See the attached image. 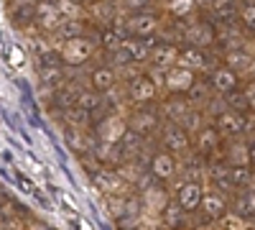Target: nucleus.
<instances>
[{
  "instance_id": "6e6552de",
  "label": "nucleus",
  "mask_w": 255,
  "mask_h": 230,
  "mask_svg": "<svg viewBox=\"0 0 255 230\" xmlns=\"http://www.w3.org/2000/svg\"><path fill=\"white\" fill-rule=\"evenodd\" d=\"M220 131L227 133V136H240V133L245 131V118H243L238 110L222 113V115H220Z\"/></svg>"
},
{
  "instance_id": "cd10ccee",
  "label": "nucleus",
  "mask_w": 255,
  "mask_h": 230,
  "mask_svg": "<svg viewBox=\"0 0 255 230\" xmlns=\"http://www.w3.org/2000/svg\"><path fill=\"white\" fill-rule=\"evenodd\" d=\"M181 213H184V210H181L179 202H176V205H174V202L166 205V210H163V223H166V225H179V223H181Z\"/></svg>"
},
{
  "instance_id": "7ed1b4c3",
  "label": "nucleus",
  "mask_w": 255,
  "mask_h": 230,
  "mask_svg": "<svg viewBox=\"0 0 255 230\" xmlns=\"http://www.w3.org/2000/svg\"><path fill=\"white\" fill-rule=\"evenodd\" d=\"M202 184L199 182H186L181 190H179V205L184 213H194L197 207L202 205Z\"/></svg>"
},
{
  "instance_id": "9b49d317",
  "label": "nucleus",
  "mask_w": 255,
  "mask_h": 230,
  "mask_svg": "<svg viewBox=\"0 0 255 230\" xmlns=\"http://www.w3.org/2000/svg\"><path fill=\"white\" fill-rule=\"evenodd\" d=\"M92 85H95L97 92H108V90H113V85H115V72H113L110 67H100V69H95V72H92Z\"/></svg>"
},
{
  "instance_id": "f03ea898",
  "label": "nucleus",
  "mask_w": 255,
  "mask_h": 230,
  "mask_svg": "<svg viewBox=\"0 0 255 230\" xmlns=\"http://www.w3.org/2000/svg\"><path fill=\"white\" fill-rule=\"evenodd\" d=\"M33 15L44 28H56L61 23V10L54 0H38L36 8H33Z\"/></svg>"
},
{
  "instance_id": "6ab92c4d",
  "label": "nucleus",
  "mask_w": 255,
  "mask_h": 230,
  "mask_svg": "<svg viewBox=\"0 0 255 230\" xmlns=\"http://www.w3.org/2000/svg\"><path fill=\"white\" fill-rule=\"evenodd\" d=\"M100 92H92V90H82L79 95H77V102H74V105H79V108H84V110H97L100 108Z\"/></svg>"
},
{
  "instance_id": "a878e982",
  "label": "nucleus",
  "mask_w": 255,
  "mask_h": 230,
  "mask_svg": "<svg viewBox=\"0 0 255 230\" xmlns=\"http://www.w3.org/2000/svg\"><path fill=\"white\" fill-rule=\"evenodd\" d=\"M69 113H67V118H69V123L72 125H87L90 123V113L84 110V108H79V105H72V108H67Z\"/></svg>"
},
{
  "instance_id": "20e7f679",
  "label": "nucleus",
  "mask_w": 255,
  "mask_h": 230,
  "mask_svg": "<svg viewBox=\"0 0 255 230\" xmlns=\"http://www.w3.org/2000/svg\"><path fill=\"white\" fill-rule=\"evenodd\" d=\"M194 82V74H191L189 67H168V74H166V85L171 87L174 92H186Z\"/></svg>"
},
{
  "instance_id": "9d476101",
  "label": "nucleus",
  "mask_w": 255,
  "mask_h": 230,
  "mask_svg": "<svg viewBox=\"0 0 255 230\" xmlns=\"http://www.w3.org/2000/svg\"><path fill=\"white\" fill-rule=\"evenodd\" d=\"M130 125H133V133L145 136V133H151V131L156 128V115H153L151 110H140V113H135V115H133Z\"/></svg>"
},
{
  "instance_id": "58836bf2",
  "label": "nucleus",
  "mask_w": 255,
  "mask_h": 230,
  "mask_svg": "<svg viewBox=\"0 0 255 230\" xmlns=\"http://www.w3.org/2000/svg\"><path fill=\"white\" fill-rule=\"evenodd\" d=\"M148 3H151V0H125V5L130 8V10H143Z\"/></svg>"
},
{
  "instance_id": "dca6fc26",
  "label": "nucleus",
  "mask_w": 255,
  "mask_h": 230,
  "mask_svg": "<svg viewBox=\"0 0 255 230\" xmlns=\"http://www.w3.org/2000/svg\"><path fill=\"white\" fill-rule=\"evenodd\" d=\"M41 82L46 87H59L64 82V72L56 64H41Z\"/></svg>"
},
{
  "instance_id": "a211bd4d",
  "label": "nucleus",
  "mask_w": 255,
  "mask_h": 230,
  "mask_svg": "<svg viewBox=\"0 0 255 230\" xmlns=\"http://www.w3.org/2000/svg\"><path fill=\"white\" fill-rule=\"evenodd\" d=\"M235 210L240 215H245V218H255V190H250V192H245V195L238 197Z\"/></svg>"
},
{
  "instance_id": "f257e3e1",
  "label": "nucleus",
  "mask_w": 255,
  "mask_h": 230,
  "mask_svg": "<svg viewBox=\"0 0 255 230\" xmlns=\"http://www.w3.org/2000/svg\"><path fill=\"white\" fill-rule=\"evenodd\" d=\"M95 51V44H92V38L87 36H74L67 41V46H64L61 56L67 64H82V61H87Z\"/></svg>"
},
{
  "instance_id": "4c0bfd02",
  "label": "nucleus",
  "mask_w": 255,
  "mask_h": 230,
  "mask_svg": "<svg viewBox=\"0 0 255 230\" xmlns=\"http://www.w3.org/2000/svg\"><path fill=\"white\" fill-rule=\"evenodd\" d=\"M245 100H248L250 108H255V82H250V85L245 87Z\"/></svg>"
},
{
  "instance_id": "aec40b11",
  "label": "nucleus",
  "mask_w": 255,
  "mask_h": 230,
  "mask_svg": "<svg viewBox=\"0 0 255 230\" xmlns=\"http://www.w3.org/2000/svg\"><path fill=\"white\" fill-rule=\"evenodd\" d=\"M189 41H191V46H207V44H212L209 26H194L189 31Z\"/></svg>"
},
{
  "instance_id": "37998d69",
  "label": "nucleus",
  "mask_w": 255,
  "mask_h": 230,
  "mask_svg": "<svg viewBox=\"0 0 255 230\" xmlns=\"http://www.w3.org/2000/svg\"><path fill=\"white\" fill-rule=\"evenodd\" d=\"M253 69H255V61H253Z\"/></svg>"
},
{
  "instance_id": "473e14b6",
  "label": "nucleus",
  "mask_w": 255,
  "mask_h": 230,
  "mask_svg": "<svg viewBox=\"0 0 255 230\" xmlns=\"http://www.w3.org/2000/svg\"><path fill=\"white\" fill-rule=\"evenodd\" d=\"M230 174H232V187L248 184L250 179V169H245V166H235V169H230Z\"/></svg>"
},
{
  "instance_id": "412c9836",
  "label": "nucleus",
  "mask_w": 255,
  "mask_h": 230,
  "mask_svg": "<svg viewBox=\"0 0 255 230\" xmlns=\"http://www.w3.org/2000/svg\"><path fill=\"white\" fill-rule=\"evenodd\" d=\"M92 182H95L97 190H102V192H113L115 187H118V179L113 177V172H95L92 174Z\"/></svg>"
},
{
  "instance_id": "4468645a",
  "label": "nucleus",
  "mask_w": 255,
  "mask_h": 230,
  "mask_svg": "<svg viewBox=\"0 0 255 230\" xmlns=\"http://www.w3.org/2000/svg\"><path fill=\"white\" fill-rule=\"evenodd\" d=\"M204 207V213L209 218H222L225 215V200L220 195H202V205Z\"/></svg>"
},
{
  "instance_id": "7c9ffc66",
  "label": "nucleus",
  "mask_w": 255,
  "mask_h": 230,
  "mask_svg": "<svg viewBox=\"0 0 255 230\" xmlns=\"http://www.w3.org/2000/svg\"><path fill=\"white\" fill-rule=\"evenodd\" d=\"M59 28H61V33L67 36V38H74V36H82V23L79 20H61L59 23Z\"/></svg>"
},
{
  "instance_id": "c85d7f7f",
  "label": "nucleus",
  "mask_w": 255,
  "mask_h": 230,
  "mask_svg": "<svg viewBox=\"0 0 255 230\" xmlns=\"http://www.w3.org/2000/svg\"><path fill=\"white\" fill-rule=\"evenodd\" d=\"M215 146H217V133H215V128L202 131V136H199V149H202V151H212Z\"/></svg>"
},
{
  "instance_id": "ddd939ff",
  "label": "nucleus",
  "mask_w": 255,
  "mask_h": 230,
  "mask_svg": "<svg viewBox=\"0 0 255 230\" xmlns=\"http://www.w3.org/2000/svg\"><path fill=\"white\" fill-rule=\"evenodd\" d=\"M212 82H215V90L225 95V92H230L232 87L238 85V77H235L232 69H217L215 77H212Z\"/></svg>"
},
{
  "instance_id": "f704fd0d",
  "label": "nucleus",
  "mask_w": 255,
  "mask_h": 230,
  "mask_svg": "<svg viewBox=\"0 0 255 230\" xmlns=\"http://www.w3.org/2000/svg\"><path fill=\"white\" fill-rule=\"evenodd\" d=\"M166 113H168V118H181L184 113H186V105L181 100H174V102H166Z\"/></svg>"
},
{
  "instance_id": "f8f14e48",
  "label": "nucleus",
  "mask_w": 255,
  "mask_h": 230,
  "mask_svg": "<svg viewBox=\"0 0 255 230\" xmlns=\"http://www.w3.org/2000/svg\"><path fill=\"white\" fill-rule=\"evenodd\" d=\"M151 169H153V174H156L158 179H168V177L174 174L176 164H174V159L168 156V154H158V156H153V164H151Z\"/></svg>"
},
{
  "instance_id": "1a4fd4ad",
  "label": "nucleus",
  "mask_w": 255,
  "mask_h": 230,
  "mask_svg": "<svg viewBox=\"0 0 255 230\" xmlns=\"http://www.w3.org/2000/svg\"><path fill=\"white\" fill-rule=\"evenodd\" d=\"M130 95L135 102H145V100H151L156 95V85H153V79L151 77H138L133 82V87H130Z\"/></svg>"
},
{
  "instance_id": "b1692460",
  "label": "nucleus",
  "mask_w": 255,
  "mask_h": 230,
  "mask_svg": "<svg viewBox=\"0 0 255 230\" xmlns=\"http://www.w3.org/2000/svg\"><path fill=\"white\" fill-rule=\"evenodd\" d=\"M123 41H125V36H123L120 31L108 28V31L102 33V44H105V49H110V51H118V49L123 46Z\"/></svg>"
},
{
  "instance_id": "5701e85b",
  "label": "nucleus",
  "mask_w": 255,
  "mask_h": 230,
  "mask_svg": "<svg viewBox=\"0 0 255 230\" xmlns=\"http://www.w3.org/2000/svg\"><path fill=\"white\" fill-rule=\"evenodd\" d=\"M212 182H215V187H220V190H232V174L227 166H215L212 169Z\"/></svg>"
},
{
  "instance_id": "ea45409f",
  "label": "nucleus",
  "mask_w": 255,
  "mask_h": 230,
  "mask_svg": "<svg viewBox=\"0 0 255 230\" xmlns=\"http://www.w3.org/2000/svg\"><path fill=\"white\" fill-rule=\"evenodd\" d=\"M243 18H245V23H248L250 28H255V5H250V8H245V13H243Z\"/></svg>"
},
{
  "instance_id": "e433bc0d",
  "label": "nucleus",
  "mask_w": 255,
  "mask_h": 230,
  "mask_svg": "<svg viewBox=\"0 0 255 230\" xmlns=\"http://www.w3.org/2000/svg\"><path fill=\"white\" fill-rule=\"evenodd\" d=\"M222 228H243V220L235 215H227V218H222Z\"/></svg>"
},
{
  "instance_id": "393cba45",
  "label": "nucleus",
  "mask_w": 255,
  "mask_h": 230,
  "mask_svg": "<svg viewBox=\"0 0 255 230\" xmlns=\"http://www.w3.org/2000/svg\"><path fill=\"white\" fill-rule=\"evenodd\" d=\"M227 95V105H230V110H245L248 108V100H245V92H238L235 87H232L230 92H225Z\"/></svg>"
},
{
  "instance_id": "2eb2a0df",
  "label": "nucleus",
  "mask_w": 255,
  "mask_h": 230,
  "mask_svg": "<svg viewBox=\"0 0 255 230\" xmlns=\"http://www.w3.org/2000/svg\"><path fill=\"white\" fill-rule=\"evenodd\" d=\"M179 59H181V64L189 67V69H199V67L207 64V59H204V54L199 51V46H186Z\"/></svg>"
},
{
  "instance_id": "bb28decb",
  "label": "nucleus",
  "mask_w": 255,
  "mask_h": 230,
  "mask_svg": "<svg viewBox=\"0 0 255 230\" xmlns=\"http://www.w3.org/2000/svg\"><path fill=\"white\" fill-rule=\"evenodd\" d=\"M77 95H79V90H72V87H64V90H59V95H56V102H59V108H72L74 102H77Z\"/></svg>"
},
{
  "instance_id": "39448f33",
  "label": "nucleus",
  "mask_w": 255,
  "mask_h": 230,
  "mask_svg": "<svg viewBox=\"0 0 255 230\" xmlns=\"http://www.w3.org/2000/svg\"><path fill=\"white\" fill-rule=\"evenodd\" d=\"M148 59H151V64L158 67V69H168V67H174V61L179 59L176 49L171 44H158L151 49V54H148Z\"/></svg>"
},
{
  "instance_id": "423d86ee",
  "label": "nucleus",
  "mask_w": 255,
  "mask_h": 230,
  "mask_svg": "<svg viewBox=\"0 0 255 230\" xmlns=\"http://www.w3.org/2000/svg\"><path fill=\"white\" fill-rule=\"evenodd\" d=\"M156 15H151V13H138V15H133L130 18V23H128V28H130V33L133 36H140V38H145V36H151L153 31H156Z\"/></svg>"
},
{
  "instance_id": "0eeeda50",
  "label": "nucleus",
  "mask_w": 255,
  "mask_h": 230,
  "mask_svg": "<svg viewBox=\"0 0 255 230\" xmlns=\"http://www.w3.org/2000/svg\"><path fill=\"white\" fill-rule=\"evenodd\" d=\"M163 146L166 149H171V151H184L186 146H189V138H186V131L181 128V125H166V131H163Z\"/></svg>"
},
{
  "instance_id": "79ce46f5",
  "label": "nucleus",
  "mask_w": 255,
  "mask_h": 230,
  "mask_svg": "<svg viewBox=\"0 0 255 230\" xmlns=\"http://www.w3.org/2000/svg\"><path fill=\"white\" fill-rule=\"evenodd\" d=\"M69 3H82V0H69Z\"/></svg>"
},
{
  "instance_id": "72a5a7b5",
  "label": "nucleus",
  "mask_w": 255,
  "mask_h": 230,
  "mask_svg": "<svg viewBox=\"0 0 255 230\" xmlns=\"http://www.w3.org/2000/svg\"><path fill=\"white\" fill-rule=\"evenodd\" d=\"M181 120H184V128H186V131H199L202 115H199V113H191V110H186V113L181 115Z\"/></svg>"
},
{
  "instance_id": "2f4dec72",
  "label": "nucleus",
  "mask_w": 255,
  "mask_h": 230,
  "mask_svg": "<svg viewBox=\"0 0 255 230\" xmlns=\"http://www.w3.org/2000/svg\"><path fill=\"white\" fill-rule=\"evenodd\" d=\"M64 136H67L69 149H74V151H84V146H87V143H84V138H82V133H79L77 128H67V133H64Z\"/></svg>"
},
{
  "instance_id": "c9c22d12",
  "label": "nucleus",
  "mask_w": 255,
  "mask_h": 230,
  "mask_svg": "<svg viewBox=\"0 0 255 230\" xmlns=\"http://www.w3.org/2000/svg\"><path fill=\"white\" fill-rule=\"evenodd\" d=\"M186 92H189V97H191V100H194V105L207 97V90H204V85H199V82H191V87H189Z\"/></svg>"
},
{
  "instance_id": "a19ab883",
  "label": "nucleus",
  "mask_w": 255,
  "mask_h": 230,
  "mask_svg": "<svg viewBox=\"0 0 255 230\" xmlns=\"http://www.w3.org/2000/svg\"><path fill=\"white\" fill-rule=\"evenodd\" d=\"M245 161H248L250 166H255V141L248 143V149H245Z\"/></svg>"
},
{
  "instance_id": "4be33fe9",
  "label": "nucleus",
  "mask_w": 255,
  "mask_h": 230,
  "mask_svg": "<svg viewBox=\"0 0 255 230\" xmlns=\"http://www.w3.org/2000/svg\"><path fill=\"white\" fill-rule=\"evenodd\" d=\"M238 3H240V0H220V3H215V15H217L220 20L235 18V13H238Z\"/></svg>"
},
{
  "instance_id": "f3484780",
  "label": "nucleus",
  "mask_w": 255,
  "mask_h": 230,
  "mask_svg": "<svg viewBox=\"0 0 255 230\" xmlns=\"http://www.w3.org/2000/svg\"><path fill=\"white\" fill-rule=\"evenodd\" d=\"M227 64H230L232 72H243V69L253 67V56L245 54V51H232V54H227Z\"/></svg>"
},
{
  "instance_id": "c756f323",
  "label": "nucleus",
  "mask_w": 255,
  "mask_h": 230,
  "mask_svg": "<svg viewBox=\"0 0 255 230\" xmlns=\"http://www.w3.org/2000/svg\"><path fill=\"white\" fill-rule=\"evenodd\" d=\"M123 207H125V210H120L123 220H135V218L140 215V202H138V200H125Z\"/></svg>"
}]
</instances>
